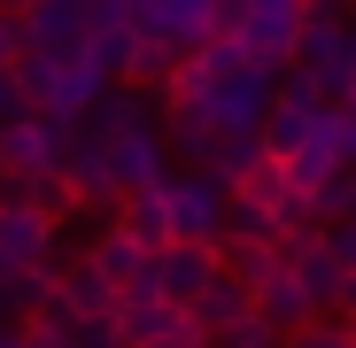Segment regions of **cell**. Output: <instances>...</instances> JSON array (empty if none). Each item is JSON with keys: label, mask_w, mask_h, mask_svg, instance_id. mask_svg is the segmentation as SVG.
Here are the masks:
<instances>
[{"label": "cell", "mask_w": 356, "mask_h": 348, "mask_svg": "<svg viewBox=\"0 0 356 348\" xmlns=\"http://www.w3.org/2000/svg\"><path fill=\"white\" fill-rule=\"evenodd\" d=\"M16 85L31 93V108L70 116V124H86V116L108 101V78L86 63V47H78V54H24V63H16Z\"/></svg>", "instance_id": "6da1fadb"}, {"label": "cell", "mask_w": 356, "mask_h": 348, "mask_svg": "<svg viewBox=\"0 0 356 348\" xmlns=\"http://www.w3.org/2000/svg\"><path fill=\"white\" fill-rule=\"evenodd\" d=\"M78 147H86V132L70 124V116L31 108L24 124L0 132V170H8V194H24V186L54 179V170H70V155H78Z\"/></svg>", "instance_id": "7a4b0ae2"}, {"label": "cell", "mask_w": 356, "mask_h": 348, "mask_svg": "<svg viewBox=\"0 0 356 348\" xmlns=\"http://www.w3.org/2000/svg\"><path fill=\"white\" fill-rule=\"evenodd\" d=\"M302 39H310V8H294V0H248V31H241L248 78L279 85L294 70V54H302Z\"/></svg>", "instance_id": "3957f363"}, {"label": "cell", "mask_w": 356, "mask_h": 348, "mask_svg": "<svg viewBox=\"0 0 356 348\" xmlns=\"http://www.w3.org/2000/svg\"><path fill=\"white\" fill-rule=\"evenodd\" d=\"M294 70L318 78L325 101H356V24L341 8H310V39L294 54Z\"/></svg>", "instance_id": "277c9868"}, {"label": "cell", "mask_w": 356, "mask_h": 348, "mask_svg": "<svg viewBox=\"0 0 356 348\" xmlns=\"http://www.w3.org/2000/svg\"><path fill=\"white\" fill-rule=\"evenodd\" d=\"M170 201V240H194V248H225V224H232V194L202 170H170L163 179Z\"/></svg>", "instance_id": "5b68a950"}, {"label": "cell", "mask_w": 356, "mask_h": 348, "mask_svg": "<svg viewBox=\"0 0 356 348\" xmlns=\"http://www.w3.org/2000/svg\"><path fill=\"white\" fill-rule=\"evenodd\" d=\"M0 271H47V279H63V224H47L24 194H0Z\"/></svg>", "instance_id": "8992f818"}, {"label": "cell", "mask_w": 356, "mask_h": 348, "mask_svg": "<svg viewBox=\"0 0 356 348\" xmlns=\"http://www.w3.org/2000/svg\"><path fill=\"white\" fill-rule=\"evenodd\" d=\"M325 108H333V101L318 93V78H302V70H286V78H279V93H271V116H264V147H271V163H286V155H302Z\"/></svg>", "instance_id": "52a82bcc"}, {"label": "cell", "mask_w": 356, "mask_h": 348, "mask_svg": "<svg viewBox=\"0 0 356 348\" xmlns=\"http://www.w3.org/2000/svg\"><path fill=\"white\" fill-rule=\"evenodd\" d=\"M155 295L170 302V310H194L202 295H209V286L225 279V248H194V240H170L163 256H155Z\"/></svg>", "instance_id": "ba28073f"}, {"label": "cell", "mask_w": 356, "mask_h": 348, "mask_svg": "<svg viewBox=\"0 0 356 348\" xmlns=\"http://www.w3.org/2000/svg\"><path fill=\"white\" fill-rule=\"evenodd\" d=\"M16 31L24 54H78L93 39V0H31V8H16Z\"/></svg>", "instance_id": "9c48e42d"}, {"label": "cell", "mask_w": 356, "mask_h": 348, "mask_svg": "<svg viewBox=\"0 0 356 348\" xmlns=\"http://www.w3.org/2000/svg\"><path fill=\"white\" fill-rule=\"evenodd\" d=\"M101 155H108V194H116V209H124L132 194H155V186L170 179V140H163V132H132V140H108Z\"/></svg>", "instance_id": "30bf717a"}, {"label": "cell", "mask_w": 356, "mask_h": 348, "mask_svg": "<svg viewBox=\"0 0 356 348\" xmlns=\"http://www.w3.org/2000/svg\"><path fill=\"white\" fill-rule=\"evenodd\" d=\"M86 263L116 286V295H132V286H147V271H155V248H140L132 232L101 224V232H93V248H86Z\"/></svg>", "instance_id": "8fae6325"}, {"label": "cell", "mask_w": 356, "mask_h": 348, "mask_svg": "<svg viewBox=\"0 0 356 348\" xmlns=\"http://www.w3.org/2000/svg\"><path fill=\"white\" fill-rule=\"evenodd\" d=\"M271 93L279 85H264V78H225L217 93H209V132H264V116H271Z\"/></svg>", "instance_id": "7c38bea8"}, {"label": "cell", "mask_w": 356, "mask_h": 348, "mask_svg": "<svg viewBox=\"0 0 356 348\" xmlns=\"http://www.w3.org/2000/svg\"><path fill=\"white\" fill-rule=\"evenodd\" d=\"M279 256H286V279L302 286V302H310L318 317H325V310H341V286H348V271L325 256V232H318L310 248H279Z\"/></svg>", "instance_id": "4fadbf2b"}, {"label": "cell", "mask_w": 356, "mask_h": 348, "mask_svg": "<svg viewBox=\"0 0 356 348\" xmlns=\"http://www.w3.org/2000/svg\"><path fill=\"white\" fill-rule=\"evenodd\" d=\"M264 163H271L264 132H217V140H209V155H202V179H217L225 194H241Z\"/></svg>", "instance_id": "5bb4252c"}, {"label": "cell", "mask_w": 356, "mask_h": 348, "mask_svg": "<svg viewBox=\"0 0 356 348\" xmlns=\"http://www.w3.org/2000/svg\"><path fill=\"white\" fill-rule=\"evenodd\" d=\"M170 325H178V310L155 295V279L132 286V295H116V340H124V348H155Z\"/></svg>", "instance_id": "9a60e30c"}, {"label": "cell", "mask_w": 356, "mask_h": 348, "mask_svg": "<svg viewBox=\"0 0 356 348\" xmlns=\"http://www.w3.org/2000/svg\"><path fill=\"white\" fill-rule=\"evenodd\" d=\"M86 147H108V140H132V132H155V101L147 93H108L93 116H86Z\"/></svg>", "instance_id": "2e32d148"}, {"label": "cell", "mask_w": 356, "mask_h": 348, "mask_svg": "<svg viewBox=\"0 0 356 348\" xmlns=\"http://www.w3.org/2000/svg\"><path fill=\"white\" fill-rule=\"evenodd\" d=\"M63 302H70V317H78V325H116V286H108L86 256H70V263H63Z\"/></svg>", "instance_id": "e0dca14e"}, {"label": "cell", "mask_w": 356, "mask_h": 348, "mask_svg": "<svg viewBox=\"0 0 356 348\" xmlns=\"http://www.w3.org/2000/svg\"><path fill=\"white\" fill-rule=\"evenodd\" d=\"M256 317H264V325H271L279 340H294V333H310V325H325V317H318V310L302 302V286H294L286 271H279V279L264 286V295H256Z\"/></svg>", "instance_id": "ac0fdd59"}, {"label": "cell", "mask_w": 356, "mask_h": 348, "mask_svg": "<svg viewBox=\"0 0 356 348\" xmlns=\"http://www.w3.org/2000/svg\"><path fill=\"white\" fill-rule=\"evenodd\" d=\"M186 317H194V325H202V333L217 340V333H232V325H248V317H256V295H248V286L225 271V279L209 286V295H202V302H194Z\"/></svg>", "instance_id": "d6986e66"}, {"label": "cell", "mask_w": 356, "mask_h": 348, "mask_svg": "<svg viewBox=\"0 0 356 348\" xmlns=\"http://www.w3.org/2000/svg\"><path fill=\"white\" fill-rule=\"evenodd\" d=\"M116 232H132L140 248L163 256V248H170V201H163V186H155V194H132L124 209H116Z\"/></svg>", "instance_id": "ffe728a7"}, {"label": "cell", "mask_w": 356, "mask_h": 348, "mask_svg": "<svg viewBox=\"0 0 356 348\" xmlns=\"http://www.w3.org/2000/svg\"><path fill=\"white\" fill-rule=\"evenodd\" d=\"M225 271L248 286V295H264V286L286 271V256H279V240H225Z\"/></svg>", "instance_id": "44dd1931"}, {"label": "cell", "mask_w": 356, "mask_h": 348, "mask_svg": "<svg viewBox=\"0 0 356 348\" xmlns=\"http://www.w3.org/2000/svg\"><path fill=\"white\" fill-rule=\"evenodd\" d=\"M24 201L47 217V224H70V217H93V201L63 179V170H54V179H39V186H24Z\"/></svg>", "instance_id": "7402d4cb"}, {"label": "cell", "mask_w": 356, "mask_h": 348, "mask_svg": "<svg viewBox=\"0 0 356 348\" xmlns=\"http://www.w3.org/2000/svg\"><path fill=\"white\" fill-rule=\"evenodd\" d=\"M318 147H333V163L341 170H356V101H333L325 116H318V132H310Z\"/></svg>", "instance_id": "603a6c76"}, {"label": "cell", "mask_w": 356, "mask_h": 348, "mask_svg": "<svg viewBox=\"0 0 356 348\" xmlns=\"http://www.w3.org/2000/svg\"><path fill=\"white\" fill-rule=\"evenodd\" d=\"M124 78H132V85L170 93V78H178V54H170L163 39H140V47H132V63H124Z\"/></svg>", "instance_id": "cb8c5ba5"}, {"label": "cell", "mask_w": 356, "mask_h": 348, "mask_svg": "<svg viewBox=\"0 0 356 348\" xmlns=\"http://www.w3.org/2000/svg\"><path fill=\"white\" fill-rule=\"evenodd\" d=\"M63 179H70V186H78V194H86L93 209H101V201H116V194H108V155H101V147H78Z\"/></svg>", "instance_id": "d4e9b609"}, {"label": "cell", "mask_w": 356, "mask_h": 348, "mask_svg": "<svg viewBox=\"0 0 356 348\" xmlns=\"http://www.w3.org/2000/svg\"><path fill=\"white\" fill-rule=\"evenodd\" d=\"M232 201H248V209H271V217H279V209L294 201V186H286V163H264L256 179H248L241 194H232Z\"/></svg>", "instance_id": "484cf974"}, {"label": "cell", "mask_w": 356, "mask_h": 348, "mask_svg": "<svg viewBox=\"0 0 356 348\" xmlns=\"http://www.w3.org/2000/svg\"><path fill=\"white\" fill-rule=\"evenodd\" d=\"M225 240H286L279 217L271 209H248V201H232V224H225Z\"/></svg>", "instance_id": "4316f807"}, {"label": "cell", "mask_w": 356, "mask_h": 348, "mask_svg": "<svg viewBox=\"0 0 356 348\" xmlns=\"http://www.w3.org/2000/svg\"><path fill=\"white\" fill-rule=\"evenodd\" d=\"M209 348H286V340H279V333H271L264 317H248V325H232V333H217Z\"/></svg>", "instance_id": "83f0119b"}, {"label": "cell", "mask_w": 356, "mask_h": 348, "mask_svg": "<svg viewBox=\"0 0 356 348\" xmlns=\"http://www.w3.org/2000/svg\"><path fill=\"white\" fill-rule=\"evenodd\" d=\"M286 348H356V333H348L341 317H325V325H310V333H294Z\"/></svg>", "instance_id": "f1b7e54d"}, {"label": "cell", "mask_w": 356, "mask_h": 348, "mask_svg": "<svg viewBox=\"0 0 356 348\" xmlns=\"http://www.w3.org/2000/svg\"><path fill=\"white\" fill-rule=\"evenodd\" d=\"M325 256L356 279V217H348V224H325Z\"/></svg>", "instance_id": "f546056e"}, {"label": "cell", "mask_w": 356, "mask_h": 348, "mask_svg": "<svg viewBox=\"0 0 356 348\" xmlns=\"http://www.w3.org/2000/svg\"><path fill=\"white\" fill-rule=\"evenodd\" d=\"M24 63V31H16V8H0V78H16Z\"/></svg>", "instance_id": "4dcf8cb0"}, {"label": "cell", "mask_w": 356, "mask_h": 348, "mask_svg": "<svg viewBox=\"0 0 356 348\" xmlns=\"http://www.w3.org/2000/svg\"><path fill=\"white\" fill-rule=\"evenodd\" d=\"M24 116H31V93H24L16 78H0V132H8V124H24Z\"/></svg>", "instance_id": "1f68e13d"}, {"label": "cell", "mask_w": 356, "mask_h": 348, "mask_svg": "<svg viewBox=\"0 0 356 348\" xmlns=\"http://www.w3.org/2000/svg\"><path fill=\"white\" fill-rule=\"evenodd\" d=\"M24 348H78V333H63V325H24Z\"/></svg>", "instance_id": "d6a6232c"}, {"label": "cell", "mask_w": 356, "mask_h": 348, "mask_svg": "<svg viewBox=\"0 0 356 348\" xmlns=\"http://www.w3.org/2000/svg\"><path fill=\"white\" fill-rule=\"evenodd\" d=\"M78 348H124V340H116V325H78Z\"/></svg>", "instance_id": "836d02e7"}, {"label": "cell", "mask_w": 356, "mask_h": 348, "mask_svg": "<svg viewBox=\"0 0 356 348\" xmlns=\"http://www.w3.org/2000/svg\"><path fill=\"white\" fill-rule=\"evenodd\" d=\"M333 317H341V325H348V333H356V279H348V286H341V310H333Z\"/></svg>", "instance_id": "e575fe53"}, {"label": "cell", "mask_w": 356, "mask_h": 348, "mask_svg": "<svg viewBox=\"0 0 356 348\" xmlns=\"http://www.w3.org/2000/svg\"><path fill=\"white\" fill-rule=\"evenodd\" d=\"M0 348H24V325H0Z\"/></svg>", "instance_id": "d590c367"}, {"label": "cell", "mask_w": 356, "mask_h": 348, "mask_svg": "<svg viewBox=\"0 0 356 348\" xmlns=\"http://www.w3.org/2000/svg\"><path fill=\"white\" fill-rule=\"evenodd\" d=\"M0 179H8V170H0Z\"/></svg>", "instance_id": "8d00e7d4"}]
</instances>
